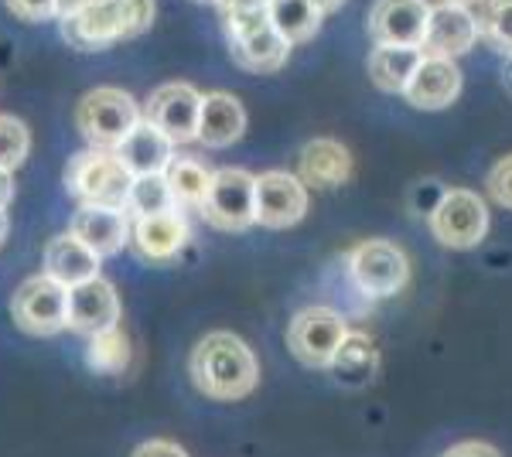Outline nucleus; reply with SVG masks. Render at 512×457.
Instances as JSON below:
<instances>
[{"mask_svg":"<svg viewBox=\"0 0 512 457\" xmlns=\"http://www.w3.org/2000/svg\"><path fill=\"white\" fill-rule=\"evenodd\" d=\"M192 382L209 400L236 403L250 396L260 382L253 348L233 331H212L192 352Z\"/></svg>","mask_w":512,"mask_h":457,"instance_id":"f257e3e1","label":"nucleus"},{"mask_svg":"<svg viewBox=\"0 0 512 457\" xmlns=\"http://www.w3.org/2000/svg\"><path fill=\"white\" fill-rule=\"evenodd\" d=\"M154 24V0H96L86 11L62 21V35L79 52L117 45L123 38L144 35Z\"/></svg>","mask_w":512,"mask_h":457,"instance_id":"f03ea898","label":"nucleus"},{"mask_svg":"<svg viewBox=\"0 0 512 457\" xmlns=\"http://www.w3.org/2000/svg\"><path fill=\"white\" fill-rule=\"evenodd\" d=\"M134 181L137 178L123 168L117 151L89 147L82 154H72L69 164H65V188H69V195L82 205H96V209L127 212Z\"/></svg>","mask_w":512,"mask_h":457,"instance_id":"7ed1b4c3","label":"nucleus"},{"mask_svg":"<svg viewBox=\"0 0 512 457\" xmlns=\"http://www.w3.org/2000/svg\"><path fill=\"white\" fill-rule=\"evenodd\" d=\"M140 120H144V110L137 106V99L113 86L89 89L76 106L79 134L89 140V147H99V151H117L123 144V137H127Z\"/></svg>","mask_w":512,"mask_h":457,"instance_id":"20e7f679","label":"nucleus"},{"mask_svg":"<svg viewBox=\"0 0 512 457\" xmlns=\"http://www.w3.org/2000/svg\"><path fill=\"white\" fill-rule=\"evenodd\" d=\"M345 277L366 301H379V297H393L407 287L410 263L407 253L390 239H366L345 256Z\"/></svg>","mask_w":512,"mask_h":457,"instance_id":"39448f33","label":"nucleus"},{"mask_svg":"<svg viewBox=\"0 0 512 457\" xmlns=\"http://www.w3.org/2000/svg\"><path fill=\"white\" fill-rule=\"evenodd\" d=\"M349 338V324L332 307H304L291 318L287 328V348L297 362L311 365V369H328L335 352Z\"/></svg>","mask_w":512,"mask_h":457,"instance_id":"423d86ee","label":"nucleus"},{"mask_svg":"<svg viewBox=\"0 0 512 457\" xmlns=\"http://www.w3.org/2000/svg\"><path fill=\"white\" fill-rule=\"evenodd\" d=\"M14 324L28 335H55L69 328V290L52 277H28L11 297Z\"/></svg>","mask_w":512,"mask_h":457,"instance_id":"0eeeda50","label":"nucleus"},{"mask_svg":"<svg viewBox=\"0 0 512 457\" xmlns=\"http://www.w3.org/2000/svg\"><path fill=\"white\" fill-rule=\"evenodd\" d=\"M431 232L444 249H475L489 232V205L468 188H448L441 209L431 215Z\"/></svg>","mask_w":512,"mask_h":457,"instance_id":"6e6552de","label":"nucleus"},{"mask_svg":"<svg viewBox=\"0 0 512 457\" xmlns=\"http://www.w3.org/2000/svg\"><path fill=\"white\" fill-rule=\"evenodd\" d=\"M202 215L216 229L239 232L256 222V178L243 168H226L212 174L209 198L202 205Z\"/></svg>","mask_w":512,"mask_h":457,"instance_id":"1a4fd4ad","label":"nucleus"},{"mask_svg":"<svg viewBox=\"0 0 512 457\" xmlns=\"http://www.w3.org/2000/svg\"><path fill=\"white\" fill-rule=\"evenodd\" d=\"M198 113H202V96L188 82H168L154 89L144 103V120L175 144L198 137Z\"/></svg>","mask_w":512,"mask_h":457,"instance_id":"9d476101","label":"nucleus"},{"mask_svg":"<svg viewBox=\"0 0 512 457\" xmlns=\"http://www.w3.org/2000/svg\"><path fill=\"white\" fill-rule=\"evenodd\" d=\"M431 21V4L427 0H376L369 11V35L376 45L393 48H420Z\"/></svg>","mask_w":512,"mask_h":457,"instance_id":"9b49d317","label":"nucleus"},{"mask_svg":"<svg viewBox=\"0 0 512 457\" xmlns=\"http://www.w3.org/2000/svg\"><path fill=\"white\" fill-rule=\"evenodd\" d=\"M308 212V188L297 181V174L267 171L256 178V222L267 229L297 226Z\"/></svg>","mask_w":512,"mask_h":457,"instance_id":"f8f14e48","label":"nucleus"},{"mask_svg":"<svg viewBox=\"0 0 512 457\" xmlns=\"http://www.w3.org/2000/svg\"><path fill=\"white\" fill-rule=\"evenodd\" d=\"M478 38V21L472 18V11L461 4H434L431 7V21H427V35L420 52L434 55V58H458L475 45Z\"/></svg>","mask_w":512,"mask_h":457,"instance_id":"ddd939ff","label":"nucleus"},{"mask_svg":"<svg viewBox=\"0 0 512 457\" xmlns=\"http://www.w3.org/2000/svg\"><path fill=\"white\" fill-rule=\"evenodd\" d=\"M120 321V297L110 280L96 277L89 284L69 290V328L79 335H99V331L117 328Z\"/></svg>","mask_w":512,"mask_h":457,"instance_id":"4468645a","label":"nucleus"},{"mask_svg":"<svg viewBox=\"0 0 512 457\" xmlns=\"http://www.w3.org/2000/svg\"><path fill=\"white\" fill-rule=\"evenodd\" d=\"M72 236L79 243H86L93 253L103 260V256H117L123 246L134 236V222H130V212H117V209H96V205H79V212L72 215Z\"/></svg>","mask_w":512,"mask_h":457,"instance_id":"2eb2a0df","label":"nucleus"},{"mask_svg":"<svg viewBox=\"0 0 512 457\" xmlns=\"http://www.w3.org/2000/svg\"><path fill=\"white\" fill-rule=\"evenodd\" d=\"M352 178V154L338 140H308L297 154V181L304 188L332 191Z\"/></svg>","mask_w":512,"mask_h":457,"instance_id":"dca6fc26","label":"nucleus"},{"mask_svg":"<svg viewBox=\"0 0 512 457\" xmlns=\"http://www.w3.org/2000/svg\"><path fill=\"white\" fill-rule=\"evenodd\" d=\"M458 93H461V69L451 58H434V55H424V62L417 65L410 86L403 89L407 103L417 106V110H444V106H451L458 99Z\"/></svg>","mask_w":512,"mask_h":457,"instance_id":"f3484780","label":"nucleus"},{"mask_svg":"<svg viewBox=\"0 0 512 457\" xmlns=\"http://www.w3.org/2000/svg\"><path fill=\"white\" fill-rule=\"evenodd\" d=\"M188 239H192V232H188L185 215L178 209L134 219V246H137V253L151 263L175 260L181 249L188 246Z\"/></svg>","mask_w":512,"mask_h":457,"instance_id":"a211bd4d","label":"nucleus"},{"mask_svg":"<svg viewBox=\"0 0 512 457\" xmlns=\"http://www.w3.org/2000/svg\"><path fill=\"white\" fill-rule=\"evenodd\" d=\"M117 157L123 161L134 178H147V174H164L175 161V140H168L158 127H151L147 120H140L123 144L117 147Z\"/></svg>","mask_w":512,"mask_h":457,"instance_id":"6ab92c4d","label":"nucleus"},{"mask_svg":"<svg viewBox=\"0 0 512 457\" xmlns=\"http://www.w3.org/2000/svg\"><path fill=\"white\" fill-rule=\"evenodd\" d=\"M99 256L86 243H79L72 232L55 236L45 249V277H52L55 284H62L65 290L89 284L99 277Z\"/></svg>","mask_w":512,"mask_h":457,"instance_id":"aec40b11","label":"nucleus"},{"mask_svg":"<svg viewBox=\"0 0 512 457\" xmlns=\"http://www.w3.org/2000/svg\"><path fill=\"white\" fill-rule=\"evenodd\" d=\"M246 110L233 93H209L202 96V113H198V137L205 147H229L243 137Z\"/></svg>","mask_w":512,"mask_h":457,"instance_id":"412c9836","label":"nucleus"},{"mask_svg":"<svg viewBox=\"0 0 512 457\" xmlns=\"http://www.w3.org/2000/svg\"><path fill=\"white\" fill-rule=\"evenodd\" d=\"M328 369H332V376L342 382V386L366 389L379 372V348L373 338L362 335V331H349V338H345L342 348L335 352Z\"/></svg>","mask_w":512,"mask_h":457,"instance_id":"4be33fe9","label":"nucleus"},{"mask_svg":"<svg viewBox=\"0 0 512 457\" xmlns=\"http://www.w3.org/2000/svg\"><path fill=\"white\" fill-rule=\"evenodd\" d=\"M424 62L420 48H393V45H376L369 55V76L383 93H403L414 79L417 65Z\"/></svg>","mask_w":512,"mask_h":457,"instance_id":"5701e85b","label":"nucleus"},{"mask_svg":"<svg viewBox=\"0 0 512 457\" xmlns=\"http://www.w3.org/2000/svg\"><path fill=\"white\" fill-rule=\"evenodd\" d=\"M229 48H233V58L239 69L246 72H277L280 65L287 62V55H291V41L284 35H277L274 28H263L256 31L250 38H239V41H229Z\"/></svg>","mask_w":512,"mask_h":457,"instance_id":"b1692460","label":"nucleus"},{"mask_svg":"<svg viewBox=\"0 0 512 457\" xmlns=\"http://www.w3.org/2000/svg\"><path fill=\"white\" fill-rule=\"evenodd\" d=\"M267 14H270V28H274L277 35H284L291 45L315 38L318 24L325 18L311 0H270Z\"/></svg>","mask_w":512,"mask_h":457,"instance_id":"393cba45","label":"nucleus"},{"mask_svg":"<svg viewBox=\"0 0 512 457\" xmlns=\"http://www.w3.org/2000/svg\"><path fill=\"white\" fill-rule=\"evenodd\" d=\"M164 178H168V188L178 205H188V209L202 212L205 198H209V188H212V171H205L202 161H195V157H175L171 168L164 171Z\"/></svg>","mask_w":512,"mask_h":457,"instance_id":"a878e982","label":"nucleus"},{"mask_svg":"<svg viewBox=\"0 0 512 457\" xmlns=\"http://www.w3.org/2000/svg\"><path fill=\"white\" fill-rule=\"evenodd\" d=\"M216 7L222 11V21H226L229 41L250 38L256 31L270 28V0H219Z\"/></svg>","mask_w":512,"mask_h":457,"instance_id":"bb28decb","label":"nucleus"},{"mask_svg":"<svg viewBox=\"0 0 512 457\" xmlns=\"http://www.w3.org/2000/svg\"><path fill=\"white\" fill-rule=\"evenodd\" d=\"M89 365H93L96 372H103V376H117L130 365V338L127 331L110 328V331H99V335L89 338Z\"/></svg>","mask_w":512,"mask_h":457,"instance_id":"cd10ccee","label":"nucleus"},{"mask_svg":"<svg viewBox=\"0 0 512 457\" xmlns=\"http://www.w3.org/2000/svg\"><path fill=\"white\" fill-rule=\"evenodd\" d=\"M175 195L168 188V178L164 174H147V178L134 181V191H130V205L127 212L134 219H144V215H161L175 209Z\"/></svg>","mask_w":512,"mask_h":457,"instance_id":"c85d7f7f","label":"nucleus"},{"mask_svg":"<svg viewBox=\"0 0 512 457\" xmlns=\"http://www.w3.org/2000/svg\"><path fill=\"white\" fill-rule=\"evenodd\" d=\"M31 151V134L18 116L0 113V168L14 171L24 164V157Z\"/></svg>","mask_w":512,"mask_h":457,"instance_id":"c756f323","label":"nucleus"},{"mask_svg":"<svg viewBox=\"0 0 512 457\" xmlns=\"http://www.w3.org/2000/svg\"><path fill=\"white\" fill-rule=\"evenodd\" d=\"M478 31H482L502 55L512 58V0H489Z\"/></svg>","mask_w":512,"mask_h":457,"instance_id":"7c9ffc66","label":"nucleus"},{"mask_svg":"<svg viewBox=\"0 0 512 457\" xmlns=\"http://www.w3.org/2000/svg\"><path fill=\"white\" fill-rule=\"evenodd\" d=\"M7 11L21 21L41 24V21H52L59 18V0H4Z\"/></svg>","mask_w":512,"mask_h":457,"instance_id":"2f4dec72","label":"nucleus"},{"mask_svg":"<svg viewBox=\"0 0 512 457\" xmlns=\"http://www.w3.org/2000/svg\"><path fill=\"white\" fill-rule=\"evenodd\" d=\"M444 195H448V188H441L437 181H420V185L414 188V195H410V209L431 222V215L441 209Z\"/></svg>","mask_w":512,"mask_h":457,"instance_id":"473e14b6","label":"nucleus"},{"mask_svg":"<svg viewBox=\"0 0 512 457\" xmlns=\"http://www.w3.org/2000/svg\"><path fill=\"white\" fill-rule=\"evenodd\" d=\"M489 195L495 198L499 205H506V209H512V154L509 157H502L499 164L489 171Z\"/></svg>","mask_w":512,"mask_h":457,"instance_id":"72a5a7b5","label":"nucleus"},{"mask_svg":"<svg viewBox=\"0 0 512 457\" xmlns=\"http://www.w3.org/2000/svg\"><path fill=\"white\" fill-rule=\"evenodd\" d=\"M130 457H188V454L178 444H171V440H144Z\"/></svg>","mask_w":512,"mask_h":457,"instance_id":"f704fd0d","label":"nucleus"},{"mask_svg":"<svg viewBox=\"0 0 512 457\" xmlns=\"http://www.w3.org/2000/svg\"><path fill=\"white\" fill-rule=\"evenodd\" d=\"M441 457H499V451L492 444H482V440H465V444H454Z\"/></svg>","mask_w":512,"mask_h":457,"instance_id":"c9c22d12","label":"nucleus"},{"mask_svg":"<svg viewBox=\"0 0 512 457\" xmlns=\"http://www.w3.org/2000/svg\"><path fill=\"white\" fill-rule=\"evenodd\" d=\"M11 198H14V174L0 168V212L11 205Z\"/></svg>","mask_w":512,"mask_h":457,"instance_id":"e433bc0d","label":"nucleus"},{"mask_svg":"<svg viewBox=\"0 0 512 457\" xmlns=\"http://www.w3.org/2000/svg\"><path fill=\"white\" fill-rule=\"evenodd\" d=\"M89 4H96V0H59V18H72V14H79V11H86Z\"/></svg>","mask_w":512,"mask_h":457,"instance_id":"4c0bfd02","label":"nucleus"},{"mask_svg":"<svg viewBox=\"0 0 512 457\" xmlns=\"http://www.w3.org/2000/svg\"><path fill=\"white\" fill-rule=\"evenodd\" d=\"M311 4H315L321 14H332V11H338V7L345 4V0H311Z\"/></svg>","mask_w":512,"mask_h":457,"instance_id":"58836bf2","label":"nucleus"},{"mask_svg":"<svg viewBox=\"0 0 512 457\" xmlns=\"http://www.w3.org/2000/svg\"><path fill=\"white\" fill-rule=\"evenodd\" d=\"M502 79H506V89L512 96V58H506V65H502Z\"/></svg>","mask_w":512,"mask_h":457,"instance_id":"ea45409f","label":"nucleus"},{"mask_svg":"<svg viewBox=\"0 0 512 457\" xmlns=\"http://www.w3.org/2000/svg\"><path fill=\"white\" fill-rule=\"evenodd\" d=\"M4 239H7V215L0 212V243H4Z\"/></svg>","mask_w":512,"mask_h":457,"instance_id":"a19ab883","label":"nucleus"},{"mask_svg":"<svg viewBox=\"0 0 512 457\" xmlns=\"http://www.w3.org/2000/svg\"><path fill=\"white\" fill-rule=\"evenodd\" d=\"M444 4H461V7H468V4H478V0H444Z\"/></svg>","mask_w":512,"mask_h":457,"instance_id":"79ce46f5","label":"nucleus"},{"mask_svg":"<svg viewBox=\"0 0 512 457\" xmlns=\"http://www.w3.org/2000/svg\"><path fill=\"white\" fill-rule=\"evenodd\" d=\"M195 4H219V0H195Z\"/></svg>","mask_w":512,"mask_h":457,"instance_id":"37998d69","label":"nucleus"}]
</instances>
